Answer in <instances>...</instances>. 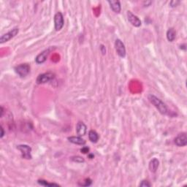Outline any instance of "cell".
Listing matches in <instances>:
<instances>
[{"mask_svg":"<svg viewBox=\"0 0 187 187\" xmlns=\"http://www.w3.org/2000/svg\"><path fill=\"white\" fill-rule=\"evenodd\" d=\"M149 99L152 105H154V106L159 110V112L161 114H163V115H166L167 113H168V109L167 107L166 104L164 103L161 99L156 97V96L153 95V94H150L149 95Z\"/></svg>","mask_w":187,"mask_h":187,"instance_id":"6da1fadb","label":"cell"},{"mask_svg":"<svg viewBox=\"0 0 187 187\" xmlns=\"http://www.w3.org/2000/svg\"><path fill=\"white\" fill-rule=\"evenodd\" d=\"M17 149L19 150L21 152V157L25 159H32V148L28 145H18L17 146Z\"/></svg>","mask_w":187,"mask_h":187,"instance_id":"7a4b0ae2","label":"cell"},{"mask_svg":"<svg viewBox=\"0 0 187 187\" xmlns=\"http://www.w3.org/2000/svg\"><path fill=\"white\" fill-rule=\"evenodd\" d=\"M55 75L53 72H45L39 75V76L37 78V83L38 84H43L46 83L50 82V80L54 78Z\"/></svg>","mask_w":187,"mask_h":187,"instance_id":"3957f363","label":"cell"},{"mask_svg":"<svg viewBox=\"0 0 187 187\" xmlns=\"http://www.w3.org/2000/svg\"><path fill=\"white\" fill-rule=\"evenodd\" d=\"M15 71L20 77H26L30 72V66L28 64H21L15 67Z\"/></svg>","mask_w":187,"mask_h":187,"instance_id":"277c9868","label":"cell"},{"mask_svg":"<svg viewBox=\"0 0 187 187\" xmlns=\"http://www.w3.org/2000/svg\"><path fill=\"white\" fill-rule=\"evenodd\" d=\"M64 23H65V21H64V16L62 13L61 12L56 13L54 16L55 29L56 31H60L63 28Z\"/></svg>","mask_w":187,"mask_h":187,"instance_id":"5b68a950","label":"cell"},{"mask_svg":"<svg viewBox=\"0 0 187 187\" xmlns=\"http://www.w3.org/2000/svg\"><path fill=\"white\" fill-rule=\"evenodd\" d=\"M19 32V29L18 28H14L11 30V31L8 32V33L5 34L2 36L0 38V43L3 44V43L8 42L9 40H11L12 38H14L15 36H16L17 34Z\"/></svg>","mask_w":187,"mask_h":187,"instance_id":"8992f818","label":"cell"},{"mask_svg":"<svg viewBox=\"0 0 187 187\" xmlns=\"http://www.w3.org/2000/svg\"><path fill=\"white\" fill-rule=\"evenodd\" d=\"M115 48L117 54L121 58H124L126 56V48L123 42L119 39H117L115 42Z\"/></svg>","mask_w":187,"mask_h":187,"instance_id":"52a82bcc","label":"cell"},{"mask_svg":"<svg viewBox=\"0 0 187 187\" xmlns=\"http://www.w3.org/2000/svg\"><path fill=\"white\" fill-rule=\"evenodd\" d=\"M174 143L178 147L186 146L187 144V135L186 132H182L178 134V136L174 139Z\"/></svg>","mask_w":187,"mask_h":187,"instance_id":"ba28073f","label":"cell"},{"mask_svg":"<svg viewBox=\"0 0 187 187\" xmlns=\"http://www.w3.org/2000/svg\"><path fill=\"white\" fill-rule=\"evenodd\" d=\"M53 50V48H49L48 49L45 50L44 51H43L42 53H39V54L37 56L36 59H35V62H36L37 64H43L44 63L45 61L47 60V58H48V55L50 54V51Z\"/></svg>","mask_w":187,"mask_h":187,"instance_id":"9c48e42d","label":"cell"},{"mask_svg":"<svg viewBox=\"0 0 187 187\" xmlns=\"http://www.w3.org/2000/svg\"><path fill=\"white\" fill-rule=\"evenodd\" d=\"M127 18L129 22L132 25V26H135V27H139L141 26V21L138 18L137 16H134V14L130 11L127 12Z\"/></svg>","mask_w":187,"mask_h":187,"instance_id":"30bf717a","label":"cell"},{"mask_svg":"<svg viewBox=\"0 0 187 187\" xmlns=\"http://www.w3.org/2000/svg\"><path fill=\"white\" fill-rule=\"evenodd\" d=\"M87 127L86 124L82 121H79L76 125V133L78 136L82 137L86 134Z\"/></svg>","mask_w":187,"mask_h":187,"instance_id":"8fae6325","label":"cell"},{"mask_svg":"<svg viewBox=\"0 0 187 187\" xmlns=\"http://www.w3.org/2000/svg\"><path fill=\"white\" fill-rule=\"evenodd\" d=\"M108 4L110 5V8L113 10V11L115 12L116 13H119L121 12V3L119 1H114V0H109L107 1Z\"/></svg>","mask_w":187,"mask_h":187,"instance_id":"7c38bea8","label":"cell"},{"mask_svg":"<svg viewBox=\"0 0 187 187\" xmlns=\"http://www.w3.org/2000/svg\"><path fill=\"white\" fill-rule=\"evenodd\" d=\"M67 139L70 143H73V144L80 145V146L85 145L86 143V141L80 136H72V137H69Z\"/></svg>","mask_w":187,"mask_h":187,"instance_id":"4fadbf2b","label":"cell"},{"mask_svg":"<svg viewBox=\"0 0 187 187\" xmlns=\"http://www.w3.org/2000/svg\"><path fill=\"white\" fill-rule=\"evenodd\" d=\"M159 160L156 158L153 159L151 161L149 162V170L150 171L152 172V173H156L158 167H159Z\"/></svg>","mask_w":187,"mask_h":187,"instance_id":"5bb4252c","label":"cell"},{"mask_svg":"<svg viewBox=\"0 0 187 187\" xmlns=\"http://www.w3.org/2000/svg\"><path fill=\"white\" fill-rule=\"evenodd\" d=\"M176 32L173 28H170L167 32V39L169 42H173L176 39Z\"/></svg>","mask_w":187,"mask_h":187,"instance_id":"9a60e30c","label":"cell"},{"mask_svg":"<svg viewBox=\"0 0 187 187\" xmlns=\"http://www.w3.org/2000/svg\"><path fill=\"white\" fill-rule=\"evenodd\" d=\"M89 140L92 143H97L99 140V134L96 131L94 130H90L89 132Z\"/></svg>","mask_w":187,"mask_h":187,"instance_id":"2e32d148","label":"cell"},{"mask_svg":"<svg viewBox=\"0 0 187 187\" xmlns=\"http://www.w3.org/2000/svg\"><path fill=\"white\" fill-rule=\"evenodd\" d=\"M38 183L41 186H59L60 185L58 184V183H48L46 181L43 179H40L38 181Z\"/></svg>","mask_w":187,"mask_h":187,"instance_id":"e0dca14e","label":"cell"},{"mask_svg":"<svg viewBox=\"0 0 187 187\" xmlns=\"http://www.w3.org/2000/svg\"><path fill=\"white\" fill-rule=\"evenodd\" d=\"M92 183V180L90 179V178H86V179L84 180L82 183H78L79 186H91Z\"/></svg>","mask_w":187,"mask_h":187,"instance_id":"ac0fdd59","label":"cell"},{"mask_svg":"<svg viewBox=\"0 0 187 187\" xmlns=\"http://www.w3.org/2000/svg\"><path fill=\"white\" fill-rule=\"evenodd\" d=\"M72 161H75V162L77 163H83L85 161V159L81 157L80 156H72L71 157Z\"/></svg>","mask_w":187,"mask_h":187,"instance_id":"d6986e66","label":"cell"},{"mask_svg":"<svg viewBox=\"0 0 187 187\" xmlns=\"http://www.w3.org/2000/svg\"><path fill=\"white\" fill-rule=\"evenodd\" d=\"M139 186H142V187H150V186H151V184L149 183V181H146V180H143V181L140 182Z\"/></svg>","mask_w":187,"mask_h":187,"instance_id":"ffe728a7","label":"cell"},{"mask_svg":"<svg viewBox=\"0 0 187 187\" xmlns=\"http://www.w3.org/2000/svg\"><path fill=\"white\" fill-rule=\"evenodd\" d=\"M179 4L180 1H178V0H173V1H171L170 2V6L171 8H176V7L178 6Z\"/></svg>","mask_w":187,"mask_h":187,"instance_id":"44dd1931","label":"cell"},{"mask_svg":"<svg viewBox=\"0 0 187 187\" xmlns=\"http://www.w3.org/2000/svg\"><path fill=\"white\" fill-rule=\"evenodd\" d=\"M89 148L88 147H83L81 149H80V152L83 153V154H87L89 153Z\"/></svg>","mask_w":187,"mask_h":187,"instance_id":"7402d4cb","label":"cell"},{"mask_svg":"<svg viewBox=\"0 0 187 187\" xmlns=\"http://www.w3.org/2000/svg\"><path fill=\"white\" fill-rule=\"evenodd\" d=\"M100 50L102 52V53L103 55H105L106 53V49H105V47L103 45H100Z\"/></svg>","mask_w":187,"mask_h":187,"instance_id":"603a6c76","label":"cell"},{"mask_svg":"<svg viewBox=\"0 0 187 187\" xmlns=\"http://www.w3.org/2000/svg\"><path fill=\"white\" fill-rule=\"evenodd\" d=\"M152 3V2L151 1H145L144 2H143V5H144L145 7H148V6H150V5Z\"/></svg>","mask_w":187,"mask_h":187,"instance_id":"cb8c5ba5","label":"cell"},{"mask_svg":"<svg viewBox=\"0 0 187 187\" xmlns=\"http://www.w3.org/2000/svg\"><path fill=\"white\" fill-rule=\"evenodd\" d=\"M0 129H1V135H0V137L2 138L3 136L5 135V132H4V129H3L2 126H1L0 127Z\"/></svg>","mask_w":187,"mask_h":187,"instance_id":"d4e9b609","label":"cell"},{"mask_svg":"<svg viewBox=\"0 0 187 187\" xmlns=\"http://www.w3.org/2000/svg\"><path fill=\"white\" fill-rule=\"evenodd\" d=\"M3 113H4V108H3V107H1V115H0V117H2Z\"/></svg>","mask_w":187,"mask_h":187,"instance_id":"484cf974","label":"cell"},{"mask_svg":"<svg viewBox=\"0 0 187 187\" xmlns=\"http://www.w3.org/2000/svg\"><path fill=\"white\" fill-rule=\"evenodd\" d=\"M89 157L90 158V159H93V158L94 157V154H89Z\"/></svg>","mask_w":187,"mask_h":187,"instance_id":"4316f807","label":"cell"}]
</instances>
